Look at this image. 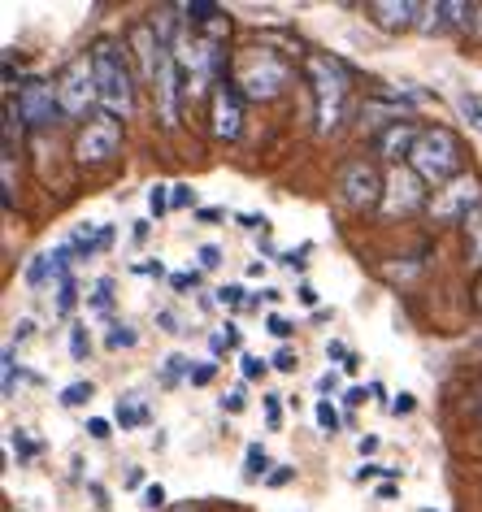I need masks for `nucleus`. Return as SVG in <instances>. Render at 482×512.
<instances>
[{
  "mask_svg": "<svg viewBox=\"0 0 482 512\" xmlns=\"http://www.w3.org/2000/svg\"><path fill=\"white\" fill-rule=\"evenodd\" d=\"M239 226H244V230H261V226H265V217H257V213H244V217H239Z\"/></svg>",
  "mask_w": 482,
  "mask_h": 512,
  "instance_id": "obj_40",
  "label": "nucleus"
},
{
  "mask_svg": "<svg viewBox=\"0 0 482 512\" xmlns=\"http://www.w3.org/2000/svg\"><path fill=\"white\" fill-rule=\"evenodd\" d=\"M9 443H14V452H18L22 460H27V456H35V443H31V439H27V434H22V430H18V434H9Z\"/></svg>",
  "mask_w": 482,
  "mask_h": 512,
  "instance_id": "obj_32",
  "label": "nucleus"
},
{
  "mask_svg": "<svg viewBox=\"0 0 482 512\" xmlns=\"http://www.w3.org/2000/svg\"><path fill=\"white\" fill-rule=\"evenodd\" d=\"M426 200V187H422V178L413 174V165H396L387 178V196H383V217H409L417 213Z\"/></svg>",
  "mask_w": 482,
  "mask_h": 512,
  "instance_id": "obj_11",
  "label": "nucleus"
},
{
  "mask_svg": "<svg viewBox=\"0 0 482 512\" xmlns=\"http://www.w3.org/2000/svg\"><path fill=\"white\" fill-rule=\"evenodd\" d=\"M478 204H482V183L474 174H461L448 187H439L426 209H430V222H465Z\"/></svg>",
  "mask_w": 482,
  "mask_h": 512,
  "instance_id": "obj_7",
  "label": "nucleus"
},
{
  "mask_svg": "<svg viewBox=\"0 0 482 512\" xmlns=\"http://www.w3.org/2000/svg\"><path fill=\"white\" fill-rule=\"evenodd\" d=\"M478 356H482V343H478Z\"/></svg>",
  "mask_w": 482,
  "mask_h": 512,
  "instance_id": "obj_51",
  "label": "nucleus"
},
{
  "mask_svg": "<svg viewBox=\"0 0 482 512\" xmlns=\"http://www.w3.org/2000/svg\"><path fill=\"white\" fill-rule=\"evenodd\" d=\"M287 83H291V66L278 48L252 44L235 57V87L248 100H274V96L287 92Z\"/></svg>",
  "mask_w": 482,
  "mask_h": 512,
  "instance_id": "obj_2",
  "label": "nucleus"
},
{
  "mask_svg": "<svg viewBox=\"0 0 482 512\" xmlns=\"http://www.w3.org/2000/svg\"><path fill=\"white\" fill-rule=\"evenodd\" d=\"M222 408H226V413H239V408H244V387H235L231 395H222Z\"/></svg>",
  "mask_w": 482,
  "mask_h": 512,
  "instance_id": "obj_33",
  "label": "nucleus"
},
{
  "mask_svg": "<svg viewBox=\"0 0 482 512\" xmlns=\"http://www.w3.org/2000/svg\"><path fill=\"white\" fill-rule=\"evenodd\" d=\"M170 204H174V209H187V204H192V191H187V187H174Z\"/></svg>",
  "mask_w": 482,
  "mask_h": 512,
  "instance_id": "obj_39",
  "label": "nucleus"
},
{
  "mask_svg": "<svg viewBox=\"0 0 482 512\" xmlns=\"http://www.w3.org/2000/svg\"><path fill=\"white\" fill-rule=\"evenodd\" d=\"M92 70H96V87H100V105H105L113 118H131L135 109V83H131V66L118 53V44L100 40L92 48Z\"/></svg>",
  "mask_w": 482,
  "mask_h": 512,
  "instance_id": "obj_4",
  "label": "nucleus"
},
{
  "mask_svg": "<svg viewBox=\"0 0 482 512\" xmlns=\"http://www.w3.org/2000/svg\"><path fill=\"white\" fill-rule=\"evenodd\" d=\"M409 165H413V174L422 178V183H430V187H448L452 178H461L465 170H461V139H456L448 126H426L422 131V139H417V148H413V157H409Z\"/></svg>",
  "mask_w": 482,
  "mask_h": 512,
  "instance_id": "obj_3",
  "label": "nucleus"
},
{
  "mask_svg": "<svg viewBox=\"0 0 482 512\" xmlns=\"http://www.w3.org/2000/svg\"><path fill=\"white\" fill-rule=\"evenodd\" d=\"M92 382H70V387L66 391H61V404H66V408H79V404H87V400H92Z\"/></svg>",
  "mask_w": 482,
  "mask_h": 512,
  "instance_id": "obj_19",
  "label": "nucleus"
},
{
  "mask_svg": "<svg viewBox=\"0 0 482 512\" xmlns=\"http://www.w3.org/2000/svg\"><path fill=\"white\" fill-rule=\"evenodd\" d=\"M87 434H92V439H109V421L105 417H92V421H87Z\"/></svg>",
  "mask_w": 482,
  "mask_h": 512,
  "instance_id": "obj_35",
  "label": "nucleus"
},
{
  "mask_svg": "<svg viewBox=\"0 0 482 512\" xmlns=\"http://www.w3.org/2000/svg\"><path fill=\"white\" fill-rule=\"evenodd\" d=\"M265 326H270V335H278V339H287L291 330H296V326L287 322V317H278V313H270V317H265Z\"/></svg>",
  "mask_w": 482,
  "mask_h": 512,
  "instance_id": "obj_31",
  "label": "nucleus"
},
{
  "mask_svg": "<svg viewBox=\"0 0 482 512\" xmlns=\"http://www.w3.org/2000/svg\"><path fill=\"white\" fill-rule=\"evenodd\" d=\"M265 374V361H257V356H244V378H261Z\"/></svg>",
  "mask_w": 482,
  "mask_h": 512,
  "instance_id": "obj_36",
  "label": "nucleus"
},
{
  "mask_svg": "<svg viewBox=\"0 0 482 512\" xmlns=\"http://www.w3.org/2000/svg\"><path fill=\"white\" fill-rule=\"evenodd\" d=\"M317 387H322V391H335V387H339V374H322V378H317Z\"/></svg>",
  "mask_w": 482,
  "mask_h": 512,
  "instance_id": "obj_46",
  "label": "nucleus"
},
{
  "mask_svg": "<svg viewBox=\"0 0 482 512\" xmlns=\"http://www.w3.org/2000/svg\"><path fill=\"white\" fill-rule=\"evenodd\" d=\"M304 79H309L313 105H317V135H335L344 126V105L352 92V70L331 53H309L304 57Z\"/></svg>",
  "mask_w": 482,
  "mask_h": 512,
  "instance_id": "obj_1",
  "label": "nucleus"
},
{
  "mask_svg": "<svg viewBox=\"0 0 482 512\" xmlns=\"http://www.w3.org/2000/svg\"><path fill=\"white\" fill-rule=\"evenodd\" d=\"M170 196L174 191H166V183H152V191H148V209H152V217H161L170 209Z\"/></svg>",
  "mask_w": 482,
  "mask_h": 512,
  "instance_id": "obj_22",
  "label": "nucleus"
},
{
  "mask_svg": "<svg viewBox=\"0 0 482 512\" xmlns=\"http://www.w3.org/2000/svg\"><path fill=\"white\" fill-rule=\"evenodd\" d=\"M209 131L213 139L231 144L244 131V92L235 83H218L213 87V105H209Z\"/></svg>",
  "mask_w": 482,
  "mask_h": 512,
  "instance_id": "obj_10",
  "label": "nucleus"
},
{
  "mask_svg": "<svg viewBox=\"0 0 482 512\" xmlns=\"http://www.w3.org/2000/svg\"><path fill=\"white\" fill-rule=\"evenodd\" d=\"M218 217H222L218 209H200V222H205V226H213V222H218Z\"/></svg>",
  "mask_w": 482,
  "mask_h": 512,
  "instance_id": "obj_48",
  "label": "nucleus"
},
{
  "mask_svg": "<svg viewBox=\"0 0 482 512\" xmlns=\"http://www.w3.org/2000/svg\"><path fill=\"white\" fill-rule=\"evenodd\" d=\"M179 374H196L192 361H187V356H166V369H161V387H174V382H179Z\"/></svg>",
  "mask_w": 482,
  "mask_h": 512,
  "instance_id": "obj_18",
  "label": "nucleus"
},
{
  "mask_svg": "<svg viewBox=\"0 0 482 512\" xmlns=\"http://www.w3.org/2000/svg\"><path fill=\"white\" fill-rule=\"evenodd\" d=\"M70 356H74V361H87V356H92V339H87V326H74V330H70Z\"/></svg>",
  "mask_w": 482,
  "mask_h": 512,
  "instance_id": "obj_20",
  "label": "nucleus"
},
{
  "mask_svg": "<svg viewBox=\"0 0 482 512\" xmlns=\"http://www.w3.org/2000/svg\"><path fill=\"white\" fill-rule=\"evenodd\" d=\"M135 339H139V335H135V330H131V326H113L105 343H109V348H113V352H118V348H135Z\"/></svg>",
  "mask_w": 482,
  "mask_h": 512,
  "instance_id": "obj_25",
  "label": "nucleus"
},
{
  "mask_svg": "<svg viewBox=\"0 0 482 512\" xmlns=\"http://www.w3.org/2000/svg\"><path fill=\"white\" fill-rule=\"evenodd\" d=\"M265 417H270V426L278 430V421H283V413H278V400H265Z\"/></svg>",
  "mask_w": 482,
  "mask_h": 512,
  "instance_id": "obj_41",
  "label": "nucleus"
},
{
  "mask_svg": "<svg viewBox=\"0 0 482 512\" xmlns=\"http://www.w3.org/2000/svg\"><path fill=\"white\" fill-rule=\"evenodd\" d=\"M465 239H469V261L482 265V204L465 217Z\"/></svg>",
  "mask_w": 482,
  "mask_h": 512,
  "instance_id": "obj_15",
  "label": "nucleus"
},
{
  "mask_svg": "<svg viewBox=\"0 0 482 512\" xmlns=\"http://www.w3.org/2000/svg\"><path fill=\"white\" fill-rule=\"evenodd\" d=\"M370 18L378 22L383 31H409V27H417V14H422V5L417 0H370Z\"/></svg>",
  "mask_w": 482,
  "mask_h": 512,
  "instance_id": "obj_12",
  "label": "nucleus"
},
{
  "mask_svg": "<svg viewBox=\"0 0 482 512\" xmlns=\"http://www.w3.org/2000/svg\"><path fill=\"white\" fill-rule=\"evenodd\" d=\"M57 100H61V113L66 118H79L83 126L96 118V100H100V87H96V70H92V53L87 57H74L57 79Z\"/></svg>",
  "mask_w": 482,
  "mask_h": 512,
  "instance_id": "obj_5",
  "label": "nucleus"
},
{
  "mask_svg": "<svg viewBox=\"0 0 482 512\" xmlns=\"http://www.w3.org/2000/svg\"><path fill=\"white\" fill-rule=\"evenodd\" d=\"M209 378H213V365H200V369H196V374H192V382H196V387H205V382H209Z\"/></svg>",
  "mask_w": 482,
  "mask_h": 512,
  "instance_id": "obj_44",
  "label": "nucleus"
},
{
  "mask_svg": "<svg viewBox=\"0 0 482 512\" xmlns=\"http://www.w3.org/2000/svg\"><path fill=\"white\" fill-rule=\"evenodd\" d=\"M291 473H296V469H274V473H270V486H283V482H291Z\"/></svg>",
  "mask_w": 482,
  "mask_h": 512,
  "instance_id": "obj_45",
  "label": "nucleus"
},
{
  "mask_svg": "<svg viewBox=\"0 0 482 512\" xmlns=\"http://www.w3.org/2000/svg\"><path fill=\"white\" fill-rule=\"evenodd\" d=\"M144 508H148V512L166 508V491H161V486H157V482H152V486H144Z\"/></svg>",
  "mask_w": 482,
  "mask_h": 512,
  "instance_id": "obj_29",
  "label": "nucleus"
},
{
  "mask_svg": "<svg viewBox=\"0 0 482 512\" xmlns=\"http://www.w3.org/2000/svg\"><path fill=\"white\" fill-rule=\"evenodd\" d=\"M48 278H53V270H48V256H35V261L27 265V283L31 287H44Z\"/></svg>",
  "mask_w": 482,
  "mask_h": 512,
  "instance_id": "obj_23",
  "label": "nucleus"
},
{
  "mask_svg": "<svg viewBox=\"0 0 482 512\" xmlns=\"http://www.w3.org/2000/svg\"><path fill=\"white\" fill-rule=\"evenodd\" d=\"M313 417H317V426H322L326 434H335V430H339V413H335V404H331V400H317Z\"/></svg>",
  "mask_w": 482,
  "mask_h": 512,
  "instance_id": "obj_21",
  "label": "nucleus"
},
{
  "mask_svg": "<svg viewBox=\"0 0 482 512\" xmlns=\"http://www.w3.org/2000/svg\"><path fill=\"white\" fill-rule=\"evenodd\" d=\"M157 322H161V330H170V335L179 330V326H174V313H157Z\"/></svg>",
  "mask_w": 482,
  "mask_h": 512,
  "instance_id": "obj_47",
  "label": "nucleus"
},
{
  "mask_svg": "<svg viewBox=\"0 0 482 512\" xmlns=\"http://www.w3.org/2000/svg\"><path fill=\"white\" fill-rule=\"evenodd\" d=\"M196 256H200V265H205V270H213V265H218V261H222V252H218V248H213V243H205V248H200Z\"/></svg>",
  "mask_w": 482,
  "mask_h": 512,
  "instance_id": "obj_34",
  "label": "nucleus"
},
{
  "mask_svg": "<svg viewBox=\"0 0 482 512\" xmlns=\"http://www.w3.org/2000/svg\"><path fill=\"white\" fill-rule=\"evenodd\" d=\"M14 109H18V118L27 126H53V122L66 118V113H61V100H57V87L44 83V79H27V83H22Z\"/></svg>",
  "mask_w": 482,
  "mask_h": 512,
  "instance_id": "obj_9",
  "label": "nucleus"
},
{
  "mask_svg": "<svg viewBox=\"0 0 482 512\" xmlns=\"http://www.w3.org/2000/svg\"><path fill=\"white\" fill-rule=\"evenodd\" d=\"M170 283H174V291H187V287H196V283H200V274H174Z\"/></svg>",
  "mask_w": 482,
  "mask_h": 512,
  "instance_id": "obj_37",
  "label": "nucleus"
},
{
  "mask_svg": "<svg viewBox=\"0 0 482 512\" xmlns=\"http://www.w3.org/2000/svg\"><path fill=\"white\" fill-rule=\"evenodd\" d=\"M274 369H283V374H291V369H296V356H291V352L283 348V352L274 356Z\"/></svg>",
  "mask_w": 482,
  "mask_h": 512,
  "instance_id": "obj_38",
  "label": "nucleus"
},
{
  "mask_svg": "<svg viewBox=\"0 0 482 512\" xmlns=\"http://www.w3.org/2000/svg\"><path fill=\"white\" fill-rule=\"evenodd\" d=\"M74 300H79V287H74V278H70V283H61V287H57V313L66 317V313L74 309Z\"/></svg>",
  "mask_w": 482,
  "mask_h": 512,
  "instance_id": "obj_26",
  "label": "nucleus"
},
{
  "mask_svg": "<svg viewBox=\"0 0 482 512\" xmlns=\"http://www.w3.org/2000/svg\"><path fill=\"white\" fill-rule=\"evenodd\" d=\"M391 413H413V395H404V391H400V400L391 404Z\"/></svg>",
  "mask_w": 482,
  "mask_h": 512,
  "instance_id": "obj_42",
  "label": "nucleus"
},
{
  "mask_svg": "<svg viewBox=\"0 0 482 512\" xmlns=\"http://www.w3.org/2000/svg\"><path fill=\"white\" fill-rule=\"evenodd\" d=\"M118 421H122V430L144 426V421H148V408L139 404V400H131V395H126V400H118Z\"/></svg>",
  "mask_w": 482,
  "mask_h": 512,
  "instance_id": "obj_17",
  "label": "nucleus"
},
{
  "mask_svg": "<svg viewBox=\"0 0 482 512\" xmlns=\"http://www.w3.org/2000/svg\"><path fill=\"white\" fill-rule=\"evenodd\" d=\"M270 473V456H265V447L261 443H248V456H244V478L248 482H257Z\"/></svg>",
  "mask_w": 482,
  "mask_h": 512,
  "instance_id": "obj_16",
  "label": "nucleus"
},
{
  "mask_svg": "<svg viewBox=\"0 0 482 512\" xmlns=\"http://www.w3.org/2000/svg\"><path fill=\"white\" fill-rule=\"evenodd\" d=\"M179 14L192 22V27H213V22L222 18V9L213 5V0H192V5H179Z\"/></svg>",
  "mask_w": 482,
  "mask_h": 512,
  "instance_id": "obj_14",
  "label": "nucleus"
},
{
  "mask_svg": "<svg viewBox=\"0 0 482 512\" xmlns=\"http://www.w3.org/2000/svg\"><path fill=\"white\" fill-rule=\"evenodd\" d=\"M118 148H122V122L113 118V113L92 118L79 131V139H74V157H79L83 165H109L113 157H118Z\"/></svg>",
  "mask_w": 482,
  "mask_h": 512,
  "instance_id": "obj_6",
  "label": "nucleus"
},
{
  "mask_svg": "<svg viewBox=\"0 0 482 512\" xmlns=\"http://www.w3.org/2000/svg\"><path fill=\"white\" fill-rule=\"evenodd\" d=\"M218 304H226V309H239V304H244V287H235V283L222 287L218 291Z\"/></svg>",
  "mask_w": 482,
  "mask_h": 512,
  "instance_id": "obj_30",
  "label": "nucleus"
},
{
  "mask_svg": "<svg viewBox=\"0 0 482 512\" xmlns=\"http://www.w3.org/2000/svg\"><path fill=\"white\" fill-rule=\"evenodd\" d=\"M326 356H335V361H352V356H348V348H344V343H331V348H326Z\"/></svg>",
  "mask_w": 482,
  "mask_h": 512,
  "instance_id": "obj_43",
  "label": "nucleus"
},
{
  "mask_svg": "<svg viewBox=\"0 0 482 512\" xmlns=\"http://www.w3.org/2000/svg\"><path fill=\"white\" fill-rule=\"evenodd\" d=\"M14 378H18V361H14V343L5 348V395H14Z\"/></svg>",
  "mask_w": 482,
  "mask_h": 512,
  "instance_id": "obj_28",
  "label": "nucleus"
},
{
  "mask_svg": "<svg viewBox=\"0 0 482 512\" xmlns=\"http://www.w3.org/2000/svg\"><path fill=\"white\" fill-rule=\"evenodd\" d=\"M31 326H35V322H18V330H14V339L22 343V339H27V335H31Z\"/></svg>",
  "mask_w": 482,
  "mask_h": 512,
  "instance_id": "obj_49",
  "label": "nucleus"
},
{
  "mask_svg": "<svg viewBox=\"0 0 482 512\" xmlns=\"http://www.w3.org/2000/svg\"><path fill=\"white\" fill-rule=\"evenodd\" d=\"M339 187H344V200L352 209H383V196H387V183L378 178L374 161H348L344 174H339Z\"/></svg>",
  "mask_w": 482,
  "mask_h": 512,
  "instance_id": "obj_8",
  "label": "nucleus"
},
{
  "mask_svg": "<svg viewBox=\"0 0 482 512\" xmlns=\"http://www.w3.org/2000/svg\"><path fill=\"white\" fill-rule=\"evenodd\" d=\"M461 113H465V122L482 135V100L478 96H461Z\"/></svg>",
  "mask_w": 482,
  "mask_h": 512,
  "instance_id": "obj_24",
  "label": "nucleus"
},
{
  "mask_svg": "<svg viewBox=\"0 0 482 512\" xmlns=\"http://www.w3.org/2000/svg\"><path fill=\"white\" fill-rule=\"evenodd\" d=\"M109 300H113V278H100L96 291H92V304L96 309H109Z\"/></svg>",
  "mask_w": 482,
  "mask_h": 512,
  "instance_id": "obj_27",
  "label": "nucleus"
},
{
  "mask_svg": "<svg viewBox=\"0 0 482 512\" xmlns=\"http://www.w3.org/2000/svg\"><path fill=\"white\" fill-rule=\"evenodd\" d=\"M417 139H422V131H417L413 122H391L383 135H378V152H383L387 161H409Z\"/></svg>",
  "mask_w": 482,
  "mask_h": 512,
  "instance_id": "obj_13",
  "label": "nucleus"
},
{
  "mask_svg": "<svg viewBox=\"0 0 482 512\" xmlns=\"http://www.w3.org/2000/svg\"><path fill=\"white\" fill-rule=\"evenodd\" d=\"M474 304L482 309V274H478V283H474Z\"/></svg>",
  "mask_w": 482,
  "mask_h": 512,
  "instance_id": "obj_50",
  "label": "nucleus"
}]
</instances>
